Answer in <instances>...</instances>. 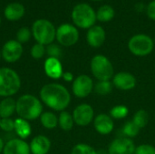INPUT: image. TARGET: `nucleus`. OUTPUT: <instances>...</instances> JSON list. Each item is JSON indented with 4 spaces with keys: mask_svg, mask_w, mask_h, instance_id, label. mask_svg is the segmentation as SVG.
<instances>
[{
    "mask_svg": "<svg viewBox=\"0 0 155 154\" xmlns=\"http://www.w3.org/2000/svg\"><path fill=\"white\" fill-rule=\"evenodd\" d=\"M39 97L44 104L57 112L64 111L71 103V94L67 88L57 83L45 84L39 92Z\"/></svg>",
    "mask_w": 155,
    "mask_h": 154,
    "instance_id": "nucleus-1",
    "label": "nucleus"
},
{
    "mask_svg": "<svg viewBox=\"0 0 155 154\" xmlns=\"http://www.w3.org/2000/svg\"><path fill=\"white\" fill-rule=\"evenodd\" d=\"M15 113L19 118L28 122L36 120L43 113V103L33 94H23L16 100Z\"/></svg>",
    "mask_w": 155,
    "mask_h": 154,
    "instance_id": "nucleus-2",
    "label": "nucleus"
},
{
    "mask_svg": "<svg viewBox=\"0 0 155 154\" xmlns=\"http://www.w3.org/2000/svg\"><path fill=\"white\" fill-rule=\"evenodd\" d=\"M21 88V78L12 68L0 67V97H12Z\"/></svg>",
    "mask_w": 155,
    "mask_h": 154,
    "instance_id": "nucleus-3",
    "label": "nucleus"
},
{
    "mask_svg": "<svg viewBox=\"0 0 155 154\" xmlns=\"http://www.w3.org/2000/svg\"><path fill=\"white\" fill-rule=\"evenodd\" d=\"M71 16L74 25L83 29L91 28L95 25L97 20L96 12L86 3H80L74 5L72 10Z\"/></svg>",
    "mask_w": 155,
    "mask_h": 154,
    "instance_id": "nucleus-4",
    "label": "nucleus"
},
{
    "mask_svg": "<svg viewBox=\"0 0 155 154\" xmlns=\"http://www.w3.org/2000/svg\"><path fill=\"white\" fill-rule=\"evenodd\" d=\"M32 35L36 43L45 46L53 44L55 39L56 28L47 19H37L32 25Z\"/></svg>",
    "mask_w": 155,
    "mask_h": 154,
    "instance_id": "nucleus-5",
    "label": "nucleus"
},
{
    "mask_svg": "<svg viewBox=\"0 0 155 154\" xmlns=\"http://www.w3.org/2000/svg\"><path fill=\"white\" fill-rule=\"evenodd\" d=\"M90 68L93 75L98 81H110L114 75L112 62L103 54H96L92 58Z\"/></svg>",
    "mask_w": 155,
    "mask_h": 154,
    "instance_id": "nucleus-6",
    "label": "nucleus"
},
{
    "mask_svg": "<svg viewBox=\"0 0 155 154\" xmlns=\"http://www.w3.org/2000/svg\"><path fill=\"white\" fill-rule=\"evenodd\" d=\"M154 47V41L147 34H137L132 36L128 42L130 52L136 56H146L150 54Z\"/></svg>",
    "mask_w": 155,
    "mask_h": 154,
    "instance_id": "nucleus-7",
    "label": "nucleus"
},
{
    "mask_svg": "<svg viewBox=\"0 0 155 154\" xmlns=\"http://www.w3.org/2000/svg\"><path fill=\"white\" fill-rule=\"evenodd\" d=\"M55 39L57 40L58 44L63 46H73L79 40L78 29L74 25L68 23L62 24L56 28Z\"/></svg>",
    "mask_w": 155,
    "mask_h": 154,
    "instance_id": "nucleus-8",
    "label": "nucleus"
},
{
    "mask_svg": "<svg viewBox=\"0 0 155 154\" xmlns=\"http://www.w3.org/2000/svg\"><path fill=\"white\" fill-rule=\"evenodd\" d=\"M94 84L87 74H80L74 78L72 84V91L77 98H85L94 91Z\"/></svg>",
    "mask_w": 155,
    "mask_h": 154,
    "instance_id": "nucleus-9",
    "label": "nucleus"
},
{
    "mask_svg": "<svg viewBox=\"0 0 155 154\" xmlns=\"http://www.w3.org/2000/svg\"><path fill=\"white\" fill-rule=\"evenodd\" d=\"M24 48L18 41L11 39L5 42L1 49L2 58L9 64L17 62L23 55Z\"/></svg>",
    "mask_w": 155,
    "mask_h": 154,
    "instance_id": "nucleus-10",
    "label": "nucleus"
},
{
    "mask_svg": "<svg viewBox=\"0 0 155 154\" xmlns=\"http://www.w3.org/2000/svg\"><path fill=\"white\" fill-rule=\"evenodd\" d=\"M72 115L74 121V124L81 127H85L94 121V111L90 104L81 103L74 108Z\"/></svg>",
    "mask_w": 155,
    "mask_h": 154,
    "instance_id": "nucleus-11",
    "label": "nucleus"
},
{
    "mask_svg": "<svg viewBox=\"0 0 155 154\" xmlns=\"http://www.w3.org/2000/svg\"><path fill=\"white\" fill-rule=\"evenodd\" d=\"M135 144L134 141L127 137L114 139L108 147V154H134Z\"/></svg>",
    "mask_w": 155,
    "mask_h": 154,
    "instance_id": "nucleus-12",
    "label": "nucleus"
},
{
    "mask_svg": "<svg viewBox=\"0 0 155 154\" xmlns=\"http://www.w3.org/2000/svg\"><path fill=\"white\" fill-rule=\"evenodd\" d=\"M113 85L122 91H130L136 86L135 76L129 72H119L113 77Z\"/></svg>",
    "mask_w": 155,
    "mask_h": 154,
    "instance_id": "nucleus-13",
    "label": "nucleus"
},
{
    "mask_svg": "<svg viewBox=\"0 0 155 154\" xmlns=\"http://www.w3.org/2000/svg\"><path fill=\"white\" fill-rule=\"evenodd\" d=\"M3 154H31L29 143L20 138L11 139L5 143Z\"/></svg>",
    "mask_w": 155,
    "mask_h": 154,
    "instance_id": "nucleus-14",
    "label": "nucleus"
},
{
    "mask_svg": "<svg viewBox=\"0 0 155 154\" xmlns=\"http://www.w3.org/2000/svg\"><path fill=\"white\" fill-rule=\"evenodd\" d=\"M94 127L99 134L108 135L114 130V119L110 116V114L100 113L94 116Z\"/></svg>",
    "mask_w": 155,
    "mask_h": 154,
    "instance_id": "nucleus-15",
    "label": "nucleus"
},
{
    "mask_svg": "<svg viewBox=\"0 0 155 154\" xmlns=\"http://www.w3.org/2000/svg\"><path fill=\"white\" fill-rule=\"evenodd\" d=\"M105 38H106V34L104 29L102 26L96 25L89 28L86 34L87 44L94 48L101 47L105 42Z\"/></svg>",
    "mask_w": 155,
    "mask_h": 154,
    "instance_id": "nucleus-16",
    "label": "nucleus"
},
{
    "mask_svg": "<svg viewBox=\"0 0 155 154\" xmlns=\"http://www.w3.org/2000/svg\"><path fill=\"white\" fill-rule=\"evenodd\" d=\"M44 71L49 78L54 80L62 78L64 74L61 61L58 58L54 57H47V59L45 61Z\"/></svg>",
    "mask_w": 155,
    "mask_h": 154,
    "instance_id": "nucleus-17",
    "label": "nucleus"
},
{
    "mask_svg": "<svg viewBox=\"0 0 155 154\" xmlns=\"http://www.w3.org/2000/svg\"><path fill=\"white\" fill-rule=\"evenodd\" d=\"M29 147L32 154H47L51 149V142L45 135L39 134L31 140Z\"/></svg>",
    "mask_w": 155,
    "mask_h": 154,
    "instance_id": "nucleus-18",
    "label": "nucleus"
},
{
    "mask_svg": "<svg viewBox=\"0 0 155 154\" xmlns=\"http://www.w3.org/2000/svg\"><path fill=\"white\" fill-rule=\"evenodd\" d=\"M25 13V8L23 4L19 2L9 3L4 9V15L6 20L15 22L20 20Z\"/></svg>",
    "mask_w": 155,
    "mask_h": 154,
    "instance_id": "nucleus-19",
    "label": "nucleus"
},
{
    "mask_svg": "<svg viewBox=\"0 0 155 154\" xmlns=\"http://www.w3.org/2000/svg\"><path fill=\"white\" fill-rule=\"evenodd\" d=\"M18 138L25 140L27 139L32 133V127L28 121L22 119V118H15V130Z\"/></svg>",
    "mask_w": 155,
    "mask_h": 154,
    "instance_id": "nucleus-20",
    "label": "nucleus"
},
{
    "mask_svg": "<svg viewBox=\"0 0 155 154\" xmlns=\"http://www.w3.org/2000/svg\"><path fill=\"white\" fill-rule=\"evenodd\" d=\"M16 101L13 97L3 98L0 102V118H11L15 113Z\"/></svg>",
    "mask_w": 155,
    "mask_h": 154,
    "instance_id": "nucleus-21",
    "label": "nucleus"
},
{
    "mask_svg": "<svg viewBox=\"0 0 155 154\" xmlns=\"http://www.w3.org/2000/svg\"><path fill=\"white\" fill-rule=\"evenodd\" d=\"M39 119L42 126L45 129L52 130L58 126V117L52 112H43Z\"/></svg>",
    "mask_w": 155,
    "mask_h": 154,
    "instance_id": "nucleus-22",
    "label": "nucleus"
},
{
    "mask_svg": "<svg viewBox=\"0 0 155 154\" xmlns=\"http://www.w3.org/2000/svg\"><path fill=\"white\" fill-rule=\"evenodd\" d=\"M74 125V121L73 115L66 111L60 112V114L58 116V126L63 131L69 132L73 129Z\"/></svg>",
    "mask_w": 155,
    "mask_h": 154,
    "instance_id": "nucleus-23",
    "label": "nucleus"
},
{
    "mask_svg": "<svg viewBox=\"0 0 155 154\" xmlns=\"http://www.w3.org/2000/svg\"><path fill=\"white\" fill-rule=\"evenodd\" d=\"M115 15L114 9L109 5H103L96 12V18L100 22H109L114 19Z\"/></svg>",
    "mask_w": 155,
    "mask_h": 154,
    "instance_id": "nucleus-24",
    "label": "nucleus"
},
{
    "mask_svg": "<svg viewBox=\"0 0 155 154\" xmlns=\"http://www.w3.org/2000/svg\"><path fill=\"white\" fill-rule=\"evenodd\" d=\"M140 129H143L144 128L148 123H149V113L143 110V109H140L138 110L134 115V118L132 120Z\"/></svg>",
    "mask_w": 155,
    "mask_h": 154,
    "instance_id": "nucleus-25",
    "label": "nucleus"
},
{
    "mask_svg": "<svg viewBox=\"0 0 155 154\" xmlns=\"http://www.w3.org/2000/svg\"><path fill=\"white\" fill-rule=\"evenodd\" d=\"M113 83L111 81H98L94 87V90L99 95H107L113 90Z\"/></svg>",
    "mask_w": 155,
    "mask_h": 154,
    "instance_id": "nucleus-26",
    "label": "nucleus"
},
{
    "mask_svg": "<svg viewBox=\"0 0 155 154\" xmlns=\"http://www.w3.org/2000/svg\"><path fill=\"white\" fill-rule=\"evenodd\" d=\"M128 114H129L128 107H126L125 105H123V104L115 105L110 110V116L113 119L122 120V119H124Z\"/></svg>",
    "mask_w": 155,
    "mask_h": 154,
    "instance_id": "nucleus-27",
    "label": "nucleus"
},
{
    "mask_svg": "<svg viewBox=\"0 0 155 154\" xmlns=\"http://www.w3.org/2000/svg\"><path fill=\"white\" fill-rule=\"evenodd\" d=\"M140 130L141 129L133 121H128L124 123L123 127V133L124 137L132 139L134 137H136L139 134Z\"/></svg>",
    "mask_w": 155,
    "mask_h": 154,
    "instance_id": "nucleus-28",
    "label": "nucleus"
},
{
    "mask_svg": "<svg viewBox=\"0 0 155 154\" xmlns=\"http://www.w3.org/2000/svg\"><path fill=\"white\" fill-rule=\"evenodd\" d=\"M71 154H97V152L89 144L78 143L73 147Z\"/></svg>",
    "mask_w": 155,
    "mask_h": 154,
    "instance_id": "nucleus-29",
    "label": "nucleus"
},
{
    "mask_svg": "<svg viewBox=\"0 0 155 154\" xmlns=\"http://www.w3.org/2000/svg\"><path fill=\"white\" fill-rule=\"evenodd\" d=\"M32 35V31L31 29L27 27H21L17 30L16 32V41H18L20 44H25L27 43Z\"/></svg>",
    "mask_w": 155,
    "mask_h": 154,
    "instance_id": "nucleus-30",
    "label": "nucleus"
},
{
    "mask_svg": "<svg viewBox=\"0 0 155 154\" xmlns=\"http://www.w3.org/2000/svg\"><path fill=\"white\" fill-rule=\"evenodd\" d=\"M45 54H46V52H45V46L43 45V44H41L35 43L31 47L30 54L35 60H39V59L43 58Z\"/></svg>",
    "mask_w": 155,
    "mask_h": 154,
    "instance_id": "nucleus-31",
    "label": "nucleus"
},
{
    "mask_svg": "<svg viewBox=\"0 0 155 154\" xmlns=\"http://www.w3.org/2000/svg\"><path fill=\"white\" fill-rule=\"evenodd\" d=\"M45 52L48 57H54V58H60L62 55V49L59 45L55 44H50L45 46Z\"/></svg>",
    "mask_w": 155,
    "mask_h": 154,
    "instance_id": "nucleus-32",
    "label": "nucleus"
},
{
    "mask_svg": "<svg viewBox=\"0 0 155 154\" xmlns=\"http://www.w3.org/2000/svg\"><path fill=\"white\" fill-rule=\"evenodd\" d=\"M0 129L4 132L10 133L15 130V119L3 118L0 121Z\"/></svg>",
    "mask_w": 155,
    "mask_h": 154,
    "instance_id": "nucleus-33",
    "label": "nucleus"
},
{
    "mask_svg": "<svg viewBox=\"0 0 155 154\" xmlns=\"http://www.w3.org/2000/svg\"><path fill=\"white\" fill-rule=\"evenodd\" d=\"M134 154H155V147L148 143L140 144L135 147Z\"/></svg>",
    "mask_w": 155,
    "mask_h": 154,
    "instance_id": "nucleus-34",
    "label": "nucleus"
},
{
    "mask_svg": "<svg viewBox=\"0 0 155 154\" xmlns=\"http://www.w3.org/2000/svg\"><path fill=\"white\" fill-rule=\"evenodd\" d=\"M146 14L152 20H155V0H153L148 5L146 9Z\"/></svg>",
    "mask_w": 155,
    "mask_h": 154,
    "instance_id": "nucleus-35",
    "label": "nucleus"
},
{
    "mask_svg": "<svg viewBox=\"0 0 155 154\" xmlns=\"http://www.w3.org/2000/svg\"><path fill=\"white\" fill-rule=\"evenodd\" d=\"M62 78L65 81V82H67V83H70V82H73L74 80V74L71 73V72H64V74H63V76H62Z\"/></svg>",
    "mask_w": 155,
    "mask_h": 154,
    "instance_id": "nucleus-36",
    "label": "nucleus"
},
{
    "mask_svg": "<svg viewBox=\"0 0 155 154\" xmlns=\"http://www.w3.org/2000/svg\"><path fill=\"white\" fill-rule=\"evenodd\" d=\"M5 143H4V141H3V139L0 137V154L3 153V150H4V146H5Z\"/></svg>",
    "mask_w": 155,
    "mask_h": 154,
    "instance_id": "nucleus-37",
    "label": "nucleus"
},
{
    "mask_svg": "<svg viewBox=\"0 0 155 154\" xmlns=\"http://www.w3.org/2000/svg\"><path fill=\"white\" fill-rule=\"evenodd\" d=\"M1 58H2V56H1V51H0V60H1Z\"/></svg>",
    "mask_w": 155,
    "mask_h": 154,
    "instance_id": "nucleus-38",
    "label": "nucleus"
},
{
    "mask_svg": "<svg viewBox=\"0 0 155 154\" xmlns=\"http://www.w3.org/2000/svg\"><path fill=\"white\" fill-rule=\"evenodd\" d=\"M92 1H102V0H92Z\"/></svg>",
    "mask_w": 155,
    "mask_h": 154,
    "instance_id": "nucleus-39",
    "label": "nucleus"
},
{
    "mask_svg": "<svg viewBox=\"0 0 155 154\" xmlns=\"http://www.w3.org/2000/svg\"><path fill=\"white\" fill-rule=\"evenodd\" d=\"M0 25H1V17H0Z\"/></svg>",
    "mask_w": 155,
    "mask_h": 154,
    "instance_id": "nucleus-40",
    "label": "nucleus"
},
{
    "mask_svg": "<svg viewBox=\"0 0 155 154\" xmlns=\"http://www.w3.org/2000/svg\"><path fill=\"white\" fill-rule=\"evenodd\" d=\"M154 44H155V39H154Z\"/></svg>",
    "mask_w": 155,
    "mask_h": 154,
    "instance_id": "nucleus-41",
    "label": "nucleus"
},
{
    "mask_svg": "<svg viewBox=\"0 0 155 154\" xmlns=\"http://www.w3.org/2000/svg\"><path fill=\"white\" fill-rule=\"evenodd\" d=\"M0 121H1V118H0Z\"/></svg>",
    "mask_w": 155,
    "mask_h": 154,
    "instance_id": "nucleus-42",
    "label": "nucleus"
}]
</instances>
